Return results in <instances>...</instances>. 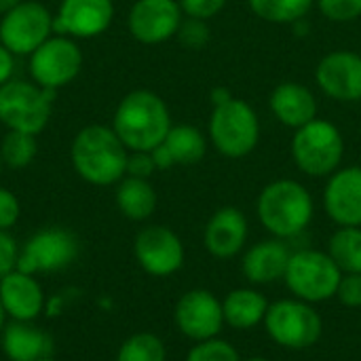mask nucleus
Masks as SVG:
<instances>
[{"mask_svg":"<svg viewBox=\"0 0 361 361\" xmlns=\"http://www.w3.org/2000/svg\"><path fill=\"white\" fill-rule=\"evenodd\" d=\"M74 171L93 186H112L127 176L129 150L112 127L89 125L80 129L70 146Z\"/></svg>","mask_w":361,"mask_h":361,"instance_id":"1","label":"nucleus"},{"mask_svg":"<svg viewBox=\"0 0 361 361\" xmlns=\"http://www.w3.org/2000/svg\"><path fill=\"white\" fill-rule=\"evenodd\" d=\"M112 129L129 152H150L167 137L171 129V114L157 93L135 89L116 106Z\"/></svg>","mask_w":361,"mask_h":361,"instance_id":"2","label":"nucleus"},{"mask_svg":"<svg viewBox=\"0 0 361 361\" xmlns=\"http://www.w3.org/2000/svg\"><path fill=\"white\" fill-rule=\"evenodd\" d=\"M260 224L277 239H294L311 224L315 205L311 192L296 180H275L256 203Z\"/></svg>","mask_w":361,"mask_h":361,"instance_id":"3","label":"nucleus"},{"mask_svg":"<svg viewBox=\"0 0 361 361\" xmlns=\"http://www.w3.org/2000/svg\"><path fill=\"white\" fill-rule=\"evenodd\" d=\"M55 91L34 80L11 78L0 87V123L6 131H23L38 135L51 121Z\"/></svg>","mask_w":361,"mask_h":361,"instance_id":"4","label":"nucleus"},{"mask_svg":"<svg viewBox=\"0 0 361 361\" xmlns=\"http://www.w3.org/2000/svg\"><path fill=\"white\" fill-rule=\"evenodd\" d=\"M262 326L269 338L288 351L311 349L324 332V319L315 305L294 296L271 302Z\"/></svg>","mask_w":361,"mask_h":361,"instance_id":"5","label":"nucleus"},{"mask_svg":"<svg viewBox=\"0 0 361 361\" xmlns=\"http://www.w3.org/2000/svg\"><path fill=\"white\" fill-rule=\"evenodd\" d=\"M343 271L322 250H296L292 252L283 283L298 300L319 305L336 296Z\"/></svg>","mask_w":361,"mask_h":361,"instance_id":"6","label":"nucleus"},{"mask_svg":"<svg viewBox=\"0 0 361 361\" xmlns=\"http://www.w3.org/2000/svg\"><path fill=\"white\" fill-rule=\"evenodd\" d=\"M209 137L216 150L228 159L250 154L260 137V123L254 108L235 97L216 104L209 118Z\"/></svg>","mask_w":361,"mask_h":361,"instance_id":"7","label":"nucleus"},{"mask_svg":"<svg viewBox=\"0 0 361 361\" xmlns=\"http://www.w3.org/2000/svg\"><path fill=\"white\" fill-rule=\"evenodd\" d=\"M345 154V142L341 131L322 118L296 129L292 140V157L300 171L313 178L332 176Z\"/></svg>","mask_w":361,"mask_h":361,"instance_id":"8","label":"nucleus"},{"mask_svg":"<svg viewBox=\"0 0 361 361\" xmlns=\"http://www.w3.org/2000/svg\"><path fill=\"white\" fill-rule=\"evenodd\" d=\"M80 254L78 237L63 226H47L36 231L21 247L17 269L30 275L59 273L74 264Z\"/></svg>","mask_w":361,"mask_h":361,"instance_id":"9","label":"nucleus"},{"mask_svg":"<svg viewBox=\"0 0 361 361\" xmlns=\"http://www.w3.org/2000/svg\"><path fill=\"white\" fill-rule=\"evenodd\" d=\"M53 34V15L40 0H21L0 17V42L15 57H30Z\"/></svg>","mask_w":361,"mask_h":361,"instance_id":"10","label":"nucleus"},{"mask_svg":"<svg viewBox=\"0 0 361 361\" xmlns=\"http://www.w3.org/2000/svg\"><path fill=\"white\" fill-rule=\"evenodd\" d=\"M82 70V51L74 38L53 34L30 55V76L36 85L59 91Z\"/></svg>","mask_w":361,"mask_h":361,"instance_id":"11","label":"nucleus"},{"mask_svg":"<svg viewBox=\"0 0 361 361\" xmlns=\"http://www.w3.org/2000/svg\"><path fill=\"white\" fill-rule=\"evenodd\" d=\"M173 324L182 336L192 343L218 338L224 330L222 300L203 288L184 292L173 307Z\"/></svg>","mask_w":361,"mask_h":361,"instance_id":"12","label":"nucleus"},{"mask_svg":"<svg viewBox=\"0 0 361 361\" xmlns=\"http://www.w3.org/2000/svg\"><path fill=\"white\" fill-rule=\"evenodd\" d=\"M133 256L140 269L152 277L176 275L184 267V243L169 226L150 224L135 235Z\"/></svg>","mask_w":361,"mask_h":361,"instance_id":"13","label":"nucleus"},{"mask_svg":"<svg viewBox=\"0 0 361 361\" xmlns=\"http://www.w3.org/2000/svg\"><path fill=\"white\" fill-rule=\"evenodd\" d=\"M112 19V0H61L53 15V32L74 40H89L104 34Z\"/></svg>","mask_w":361,"mask_h":361,"instance_id":"14","label":"nucleus"},{"mask_svg":"<svg viewBox=\"0 0 361 361\" xmlns=\"http://www.w3.org/2000/svg\"><path fill=\"white\" fill-rule=\"evenodd\" d=\"M182 8L178 0H135L127 25L131 36L142 44H159L178 34Z\"/></svg>","mask_w":361,"mask_h":361,"instance_id":"15","label":"nucleus"},{"mask_svg":"<svg viewBox=\"0 0 361 361\" xmlns=\"http://www.w3.org/2000/svg\"><path fill=\"white\" fill-rule=\"evenodd\" d=\"M0 305L13 322H36L44 313L47 294L36 275L13 269L0 279Z\"/></svg>","mask_w":361,"mask_h":361,"instance_id":"16","label":"nucleus"},{"mask_svg":"<svg viewBox=\"0 0 361 361\" xmlns=\"http://www.w3.org/2000/svg\"><path fill=\"white\" fill-rule=\"evenodd\" d=\"M315 78L332 99L357 102L361 99V55L353 51L328 53L319 61Z\"/></svg>","mask_w":361,"mask_h":361,"instance_id":"17","label":"nucleus"},{"mask_svg":"<svg viewBox=\"0 0 361 361\" xmlns=\"http://www.w3.org/2000/svg\"><path fill=\"white\" fill-rule=\"evenodd\" d=\"M324 207L338 226H361V167L336 169L330 176Z\"/></svg>","mask_w":361,"mask_h":361,"instance_id":"18","label":"nucleus"},{"mask_svg":"<svg viewBox=\"0 0 361 361\" xmlns=\"http://www.w3.org/2000/svg\"><path fill=\"white\" fill-rule=\"evenodd\" d=\"M247 235H250V226L243 212L237 207H222L205 224L203 245L214 258L228 260L243 252L247 243Z\"/></svg>","mask_w":361,"mask_h":361,"instance_id":"19","label":"nucleus"},{"mask_svg":"<svg viewBox=\"0 0 361 361\" xmlns=\"http://www.w3.org/2000/svg\"><path fill=\"white\" fill-rule=\"evenodd\" d=\"M292 258V250L286 239H264L254 243L241 260V273L252 286H271L275 281H283L288 264Z\"/></svg>","mask_w":361,"mask_h":361,"instance_id":"20","label":"nucleus"},{"mask_svg":"<svg viewBox=\"0 0 361 361\" xmlns=\"http://www.w3.org/2000/svg\"><path fill=\"white\" fill-rule=\"evenodd\" d=\"M0 349L8 361H38L51 357L53 338L34 322H6Z\"/></svg>","mask_w":361,"mask_h":361,"instance_id":"21","label":"nucleus"},{"mask_svg":"<svg viewBox=\"0 0 361 361\" xmlns=\"http://www.w3.org/2000/svg\"><path fill=\"white\" fill-rule=\"evenodd\" d=\"M271 110L283 125L292 129H300L307 123L315 121L317 102L309 87L300 82H281L271 93Z\"/></svg>","mask_w":361,"mask_h":361,"instance_id":"22","label":"nucleus"},{"mask_svg":"<svg viewBox=\"0 0 361 361\" xmlns=\"http://www.w3.org/2000/svg\"><path fill=\"white\" fill-rule=\"evenodd\" d=\"M267 296L256 288H235L222 300L224 324L233 330H254L264 324L269 311Z\"/></svg>","mask_w":361,"mask_h":361,"instance_id":"23","label":"nucleus"},{"mask_svg":"<svg viewBox=\"0 0 361 361\" xmlns=\"http://www.w3.org/2000/svg\"><path fill=\"white\" fill-rule=\"evenodd\" d=\"M114 199H116L118 212L131 222L148 220L154 214L157 203H159V197L152 184L144 178H131V176H125L116 184Z\"/></svg>","mask_w":361,"mask_h":361,"instance_id":"24","label":"nucleus"},{"mask_svg":"<svg viewBox=\"0 0 361 361\" xmlns=\"http://www.w3.org/2000/svg\"><path fill=\"white\" fill-rule=\"evenodd\" d=\"M161 144L169 152L173 165H195L205 157L207 150L205 135L192 125H171L167 137Z\"/></svg>","mask_w":361,"mask_h":361,"instance_id":"25","label":"nucleus"},{"mask_svg":"<svg viewBox=\"0 0 361 361\" xmlns=\"http://www.w3.org/2000/svg\"><path fill=\"white\" fill-rule=\"evenodd\" d=\"M328 254L343 273H361V226H341L330 237Z\"/></svg>","mask_w":361,"mask_h":361,"instance_id":"26","label":"nucleus"},{"mask_svg":"<svg viewBox=\"0 0 361 361\" xmlns=\"http://www.w3.org/2000/svg\"><path fill=\"white\" fill-rule=\"evenodd\" d=\"M116 361H167V347L152 332H135L118 347Z\"/></svg>","mask_w":361,"mask_h":361,"instance_id":"27","label":"nucleus"},{"mask_svg":"<svg viewBox=\"0 0 361 361\" xmlns=\"http://www.w3.org/2000/svg\"><path fill=\"white\" fill-rule=\"evenodd\" d=\"M38 152L36 135L23 131H6L0 142V157L8 169H25Z\"/></svg>","mask_w":361,"mask_h":361,"instance_id":"28","label":"nucleus"},{"mask_svg":"<svg viewBox=\"0 0 361 361\" xmlns=\"http://www.w3.org/2000/svg\"><path fill=\"white\" fill-rule=\"evenodd\" d=\"M252 11L271 23H296L313 6V0H247Z\"/></svg>","mask_w":361,"mask_h":361,"instance_id":"29","label":"nucleus"},{"mask_svg":"<svg viewBox=\"0 0 361 361\" xmlns=\"http://www.w3.org/2000/svg\"><path fill=\"white\" fill-rule=\"evenodd\" d=\"M184 361H243L239 351L228 343L218 338H209L203 343H195L192 349L186 353Z\"/></svg>","mask_w":361,"mask_h":361,"instance_id":"30","label":"nucleus"},{"mask_svg":"<svg viewBox=\"0 0 361 361\" xmlns=\"http://www.w3.org/2000/svg\"><path fill=\"white\" fill-rule=\"evenodd\" d=\"M317 2H319V11L330 21L347 23L361 17V0H317Z\"/></svg>","mask_w":361,"mask_h":361,"instance_id":"31","label":"nucleus"},{"mask_svg":"<svg viewBox=\"0 0 361 361\" xmlns=\"http://www.w3.org/2000/svg\"><path fill=\"white\" fill-rule=\"evenodd\" d=\"M180 42L188 49H201L207 44L209 40V27L205 23V19H195V17H188L186 21L180 23L178 27V34Z\"/></svg>","mask_w":361,"mask_h":361,"instance_id":"32","label":"nucleus"},{"mask_svg":"<svg viewBox=\"0 0 361 361\" xmlns=\"http://www.w3.org/2000/svg\"><path fill=\"white\" fill-rule=\"evenodd\" d=\"M334 298L347 309H361V273H343Z\"/></svg>","mask_w":361,"mask_h":361,"instance_id":"33","label":"nucleus"},{"mask_svg":"<svg viewBox=\"0 0 361 361\" xmlns=\"http://www.w3.org/2000/svg\"><path fill=\"white\" fill-rule=\"evenodd\" d=\"M21 216V203L15 192L0 186V231H11Z\"/></svg>","mask_w":361,"mask_h":361,"instance_id":"34","label":"nucleus"},{"mask_svg":"<svg viewBox=\"0 0 361 361\" xmlns=\"http://www.w3.org/2000/svg\"><path fill=\"white\" fill-rule=\"evenodd\" d=\"M178 2H180L182 13L195 19H205V21L218 15L226 4V0H178Z\"/></svg>","mask_w":361,"mask_h":361,"instance_id":"35","label":"nucleus"},{"mask_svg":"<svg viewBox=\"0 0 361 361\" xmlns=\"http://www.w3.org/2000/svg\"><path fill=\"white\" fill-rule=\"evenodd\" d=\"M17 258H19V245L15 237L8 231H0V279L17 269Z\"/></svg>","mask_w":361,"mask_h":361,"instance_id":"36","label":"nucleus"},{"mask_svg":"<svg viewBox=\"0 0 361 361\" xmlns=\"http://www.w3.org/2000/svg\"><path fill=\"white\" fill-rule=\"evenodd\" d=\"M154 171H157V165H154V159H152L150 152H129L127 176L148 180Z\"/></svg>","mask_w":361,"mask_h":361,"instance_id":"37","label":"nucleus"},{"mask_svg":"<svg viewBox=\"0 0 361 361\" xmlns=\"http://www.w3.org/2000/svg\"><path fill=\"white\" fill-rule=\"evenodd\" d=\"M70 290L66 292H57L53 296H47V305H44V315L49 317H59L61 313H66L68 305H70Z\"/></svg>","mask_w":361,"mask_h":361,"instance_id":"38","label":"nucleus"},{"mask_svg":"<svg viewBox=\"0 0 361 361\" xmlns=\"http://www.w3.org/2000/svg\"><path fill=\"white\" fill-rule=\"evenodd\" d=\"M13 70H15V55L0 42V87L13 78Z\"/></svg>","mask_w":361,"mask_h":361,"instance_id":"39","label":"nucleus"},{"mask_svg":"<svg viewBox=\"0 0 361 361\" xmlns=\"http://www.w3.org/2000/svg\"><path fill=\"white\" fill-rule=\"evenodd\" d=\"M19 2H21V0H0V17H2L4 13H8L11 8H15Z\"/></svg>","mask_w":361,"mask_h":361,"instance_id":"40","label":"nucleus"},{"mask_svg":"<svg viewBox=\"0 0 361 361\" xmlns=\"http://www.w3.org/2000/svg\"><path fill=\"white\" fill-rule=\"evenodd\" d=\"M6 313H4V309H2V305H0V334H2V330H4V326H6Z\"/></svg>","mask_w":361,"mask_h":361,"instance_id":"41","label":"nucleus"},{"mask_svg":"<svg viewBox=\"0 0 361 361\" xmlns=\"http://www.w3.org/2000/svg\"><path fill=\"white\" fill-rule=\"evenodd\" d=\"M243 361H271V360H267V357H250V360H243Z\"/></svg>","mask_w":361,"mask_h":361,"instance_id":"42","label":"nucleus"},{"mask_svg":"<svg viewBox=\"0 0 361 361\" xmlns=\"http://www.w3.org/2000/svg\"><path fill=\"white\" fill-rule=\"evenodd\" d=\"M2 169H4V163H2V157H0V176H2Z\"/></svg>","mask_w":361,"mask_h":361,"instance_id":"43","label":"nucleus"},{"mask_svg":"<svg viewBox=\"0 0 361 361\" xmlns=\"http://www.w3.org/2000/svg\"><path fill=\"white\" fill-rule=\"evenodd\" d=\"M38 361H55L53 357H44V360H38Z\"/></svg>","mask_w":361,"mask_h":361,"instance_id":"44","label":"nucleus"},{"mask_svg":"<svg viewBox=\"0 0 361 361\" xmlns=\"http://www.w3.org/2000/svg\"><path fill=\"white\" fill-rule=\"evenodd\" d=\"M40 2H42V0H40Z\"/></svg>","mask_w":361,"mask_h":361,"instance_id":"45","label":"nucleus"}]
</instances>
